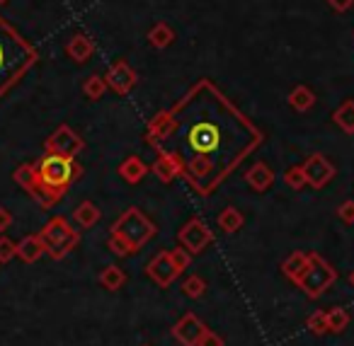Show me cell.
<instances>
[{"label": "cell", "instance_id": "d6986e66", "mask_svg": "<svg viewBox=\"0 0 354 346\" xmlns=\"http://www.w3.org/2000/svg\"><path fill=\"white\" fill-rule=\"evenodd\" d=\"M124 283H127V273H124V269H119L117 264H109V267H104L102 271H100V286H102L104 291L117 293Z\"/></svg>", "mask_w": 354, "mask_h": 346}, {"label": "cell", "instance_id": "6da1fadb", "mask_svg": "<svg viewBox=\"0 0 354 346\" xmlns=\"http://www.w3.org/2000/svg\"><path fill=\"white\" fill-rule=\"evenodd\" d=\"M170 117V133L153 151L172 153L187 184L202 196H212L265 141V133L209 78H199L177 99Z\"/></svg>", "mask_w": 354, "mask_h": 346}, {"label": "cell", "instance_id": "ba28073f", "mask_svg": "<svg viewBox=\"0 0 354 346\" xmlns=\"http://www.w3.org/2000/svg\"><path fill=\"white\" fill-rule=\"evenodd\" d=\"M85 148V141L78 131L68 126V124H61L54 133L44 141V151L54 153V155H66V157H75L80 151Z\"/></svg>", "mask_w": 354, "mask_h": 346}, {"label": "cell", "instance_id": "7402d4cb", "mask_svg": "<svg viewBox=\"0 0 354 346\" xmlns=\"http://www.w3.org/2000/svg\"><path fill=\"white\" fill-rule=\"evenodd\" d=\"M172 41H175V32H172V27L167 25V22H158V25H153L151 32H148V44H151L153 49H167Z\"/></svg>", "mask_w": 354, "mask_h": 346}, {"label": "cell", "instance_id": "4316f807", "mask_svg": "<svg viewBox=\"0 0 354 346\" xmlns=\"http://www.w3.org/2000/svg\"><path fill=\"white\" fill-rule=\"evenodd\" d=\"M325 315H328V329H330V334H339V331L347 329L349 322H352V317H349V312L344 310V307H333V310H328Z\"/></svg>", "mask_w": 354, "mask_h": 346}, {"label": "cell", "instance_id": "d590c367", "mask_svg": "<svg viewBox=\"0 0 354 346\" xmlns=\"http://www.w3.org/2000/svg\"><path fill=\"white\" fill-rule=\"evenodd\" d=\"M325 3H328V6L333 8V10H337V12H347L349 8L354 6V0H325Z\"/></svg>", "mask_w": 354, "mask_h": 346}, {"label": "cell", "instance_id": "277c9868", "mask_svg": "<svg viewBox=\"0 0 354 346\" xmlns=\"http://www.w3.org/2000/svg\"><path fill=\"white\" fill-rule=\"evenodd\" d=\"M156 233H158L156 223H153L141 209H136V206H129V209L114 220L112 228H109V235L122 240V242L131 249V254L141 252V249L156 238Z\"/></svg>", "mask_w": 354, "mask_h": 346}, {"label": "cell", "instance_id": "d4e9b609", "mask_svg": "<svg viewBox=\"0 0 354 346\" xmlns=\"http://www.w3.org/2000/svg\"><path fill=\"white\" fill-rule=\"evenodd\" d=\"M12 180H15L17 186L27 191L30 196H35L37 191V177H35V162H22L15 172H12Z\"/></svg>", "mask_w": 354, "mask_h": 346}, {"label": "cell", "instance_id": "7c38bea8", "mask_svg": "<svg viewBox=\"0 0 354 346\" xmlns=\"http://www.w3.org/2000/svg\"><path fill=\"white\" fill-rule=\"evenodd\" d=\"M146 273L160 288L170 286V283L175 281L177 276H180V271H177V267L172 264V259H170V249H162V252H158L156 257H153L151 262H148Z\"/></svg>", "mask_w": 354, "mask_h": 346}, {"label": "cell", "instance_id": "cb8c5ba5", "mask_svg": "<svg viewBox=\"0 0 354 346\" xmlns=\"http://www.w3.org/2000/svg\"><path fill=\"white\" fill-rule=\"evenodd\" d=\"M313 104H315V95H313V90L306 88V85H299V88H294L289 93V107L294 109V112H308Z\"/></svg>", "mask_w": 354, "mask_h": 346}, {"label": "cell", "instance_id": "8d00e7d4", "mask_svg": "<svg viewBox=\"0 0 354 346\" xmlns=\"http://www.w3.org/2000/svg\"><path fill=\"white\" fill-rule=\"evenodd\" d=\"M10 225H12V213L8 209H3V206H0V233H6Z\"/></svg>", "mask_w": 354, "mask_h": 346}, {"label": "cell", "instance_id": "30bf717a", "mask_svg": "<svg viewBox=\"0 0 354 346\" xmlns=\"http://www.w3.org/2000/svg\"><path fill=\"white\" fill-rule=\"evenodd\" d=\"M207 329H209V327L204 325V322L199 320L194 312H187V315H183L180 320L175 322V325H172V336H175L177 344L197 346L199 339H202Z\"/></svg>", "mask_w": 354, "mask_h": 346}, {"label": "cell", "instance_id": "f1b7e54d", "mask_svg": "<svg viewBox=\"0 0 354 346\" xmlns=\"http://www.w3.org/2000/svg\"><path fill=\"white\" fill-rule=\"evenodd\" d=\"M306 327L310 329V334H315V336H325V334H330V329H328V315H325L323 310H315L313 315L306 320Z\"/></svg>", "mask_w": 354, "mask_h": 346}, {"label": "cell", "instance_id": "9c48e42d", "mask_svg": "<svg viewBox=\"0 0 354 346\" xmlns=\"http://www.w3.org/2000/svg\"><path fill=\"white\" fill-rule=\"evenodd\" d=\"M306 177V184L313 186V189H323L328 182H333L335 177V167L323 153H313V155L306 157V162L301 165Z\"/></svg>", "mask_w": 354, "mask_h": 346}, {"label": "cell", "instance_id": "ab89813d", "mask_svg": "<svg viewBox=\"0 0 354 346\" xmlns=\"http://www.w3.org/2000/svg\"><path fill=\"white\" fill-rule=\"evenodd\" d=\"M143 346H148V344H143Z\"/></svg>", "mask_w": 354, "mask_h": 346}, {"label": "cell", "instance_id": "9a60e30c", "mask_svg": "<svg viewBox=\"0 0 354 346\" xmlns=\"http://www.w3.org/2000/svg\"><path fill=\"white\" fill-rule=\"evenodd\" d=\"M245 182L255 191H267L272 184H274V172H272V167L267 165V162L260 160L245 172Z\"/></svg>", "mask_w": 354, "mask_h": 346}, {"label": "cell", "instance_id": "3957f363", "mask_svg": "<svg viewBox=\"0 0 354 346\" xmlns=\"http://www.w3.org/2000/svg\"><path fill=\"white\" fill-rule=\"evenodd\" d=\"M83 167L75 162V157L54 155V153H44L39 160L35 162V177H37V191L32 199L41 206V209H51L66 196L75 180L80 177Z\"/></svg>", "mask_w": 354, "mask_h": 346}, {"label": "cell", "instance_id": "4fadbf2b", "mask_svg": "<svg viewBox=\"0 0 354 346\" xmlns=\"http://www.w3.org/2000/svg\"><path fill=\"white\" fill-rule=\"evenodd\" d=\"M148 170H151L162 184H170V182H175L177 177H183V165H180V160H177L172 153H165V151L158 153L156 162H153Z\"/></svg>", "mask_w": 354, "mask_h": 346}, {"label": "cell", "instance_id": "5bb4252c", "mask_svg": "<svg viewBox=\"0 0 354 346\" xmlns=\"http://www.w3.org/2000/svg\"><path fill=\"white\" fill-rule=\"evenodd\" d=\"M66 54H68V59L75 61V64H88L95 54L93 39H90L88 35H80L78 32V35H73L66 41Z\"/></svg>", "mask_w": 354, "mask_h": 346}, {"label": "cell", "instance_id": "603a6c76", "mask_svg": "<svg viewBox=\"0 0 354 346\" xmlns=\"http://www.w3.org/2000/svg\"><path fill=\"white\" fill-rule=\"evenodd\" d=\"M333 122L342 128L347 136H354V99H344L333 112Z\"/></svg>", "mask_w": 354, "mask_h": 346}, {"label": "cell", "instance_id": "52a82bcc", "mask_svg": "<svg viewBox=\"0 0 354 346\" xmlns=\"http://www.w3.org/2000/svg\"><path fill=\"white\" fill-rule=\"evenodd\" d=\"M177 242L194 257V254H202L214 242V233L202 218H189L177 233Z\"/></svg>", "mask_w": 354, "mask_h": 346}, {"label": "cell", "instance_id": "f546056e", "mask_svg": "<svg viewBox=\"0 0 354 346\" xmlns=\"http://www.w3.org/2000/svg\"><path fill=\"white\" fill-rule=\"evenodd\" d=\"M284 182H286V186H289V189H294V191L304 189V186H306V177H304V170H301V165L289 167V170L284 172Z\"/></svg>", "mask_w": 354, "mask_h": 346}, {"label": "cell", "instance_id": "e0dca14e", "mask_svg": "<svg viewBox=\"0 0 354 346\" xmlns=\"http://www.w3.org/2000/svg\"><path fill=\"white\" fill-rule=\"evenodd\" d=\"M308 259H310V252H291L289 257L281 262V271H284V276L289 278L291 283L299 281V276L306 271V267H308Z\"/></svg>", "mask_w": 354, "mask_h": 346}, {"label": "cell", "instance_id": "d6a6232c", "mask_svg": "<svg viewBox=\"0 0 354 346\" xmlns=\"http://www.w3.org/2000/svg\"><path fill=\"white\" fill-rule=\"evenodd\" d=\"M107 249L112 254H117V257H129L131 254V249L127 247V244L122 242L119 238H114V235H109V240H107Z\"/></svg>", "mask_w": 354, "mask_h": 346}, {"label": "cell", "instance_id": "74e56055", "mask_svg": "<svg viewBox=\"0 0 354 346\" xmlns=\"http://www.w3.org/2000/svg\"><path fill=\"white\" fill-rule=\"evenodd\" d=\"M349 283H352V286H354V271L349 273Z\"/></svg>", "mask_w": 354, "mask_h": 346}, {"label": "cell", "instance_id": "44dd1931", "mask_svg": "<svg viewBox=\"0 0 354 346\" xmlns=\"http://www.w3.org/2000/svg\"><path fill=\"white\" fill-rule=\"evenodd\" d=\"M100 215H102V213H100V209L93 204V201H83V204H78V206H75V211H73V220L83 230H88V228H93V225H97Z\"/></svg>", "mask_w": 354, "mask_h": 346}, {"label": "cell", "instance_id": "8992f818", "mask_svg": "<svg viewBox=\"0 0 354 346\" xmlns=\"http://www.w3.org/2000/svg\"><path fill=\"white\" fill-rule=\"evenodd\" d=\"M337 281V271H335L333 267H330L328 262H325L323 257H318V254L310 252V259H308V267H306V271L299 276V281H296V286L301 288V291L306 293L308 298H320L325 291H328L333 283Z\"/></svg>", "mask_w": 354, "mask_h": 346}, {"label": "cell", "instance_id": "f35d334b", "mask_svg": "<svg viewBox=\"0 0 354 346\" xmlns=\"http://www.w3.org/2000/svg\"><path fill=\"white\" fill-rule=\"evenodd\" d=\"M6 3H10V0H0V6H6Z\"/></svg>", "mask_w": 354, "mask_h": 346}, {"label": "cell", "instance_id": "1f68e13d", "mask_svg": "<svg viewBox=\"0 0 354 346\" xmlns=\"http://www.w3.org/2000/svg\"><path fill=\"white\" fill-rule=\"evenodd\" d=\"M15 252H17V244L10 238H6V235H0V264L10 262L15 257Z\"/></svg>", "mask_w": 354, "mask_h": 346}, {"label": "cell", "instance_id": "484cf974", "mask_svg": "<svg viewBox=\"0 0 354 346\" xmlns=\"http://www.w3.org/2000/svg\"><path fill=\"white\" fill-rule=\"evenodd\" d=\"M104 93H107V83H104L102 75L93 73V75H88V78H85V83H83V95H85V97L93 99V102H97V99L104 97Z\"/></svg>", "mask_w": 354, "mask_h": 346}, {"label": "cell", "instance_id": "2e32d148", "mask_svg": "<svg viewBox=\"0 0 354 346\" xmlns=\"http://www.w3.org/2000/svg\"><path fill=\"white\" fill-rule=\"evenodd\" d=\"M146 175H148V165L136 155H129L127 160L119 165V177H122L127 184H138Z\"/></svg>", "mask_w": 354, "mask_h": 346}, {"label": "cell", "instance_id": "5b68a950", "mask_svg": "<svg viewBox=\"0 0 354 346\" xmlns=\"http://www.w3.org/2000/svg\"><path fill=\"white\" fill-rule=\"evenodd\" d=\"M37 235H39L41 244H44V254H49V257L56 259V262L64 259L68 252H73L80 242V233L68 223V220L61 218V215L51 218Z\"/></svg>", "mask_w": 354, "mask_h": 346}, {"label": "cell", "instance_id": "4dcf8cb0", "mask_svg": "<svg viewBox=\"0 0 354 346\" xmlns=\"http://www.w3.org/2000/svg\"><path fill=\"white\" fill-rule=\"evenodd\" d=\"M170 259H172V264H175L177 271H180V273L187 271L189 264H192V254H189L185 247H175V249H170Z\"/></svg>", "mask_w": 354, "mask_h": 346}, {"label": "cell", "instance_id": "ffe728a7", "mask_svg": "<svg viewBox=\"0 0 354 346\" xmlns=\"http://www.w3.org/2000/svg\"><path fill=\"white\" fill-rule=\"evenodd\" d=\"M216 223H218V228H221L223 233L233 235V233H238L243 225H245V218H243V213L236 209V206H226V209L218 213Z\"/></svg>", "mask_w": 354, "mask_h": 346}, {"label": "cell", "instance_id": "836d02e7", "mask_svg": "<svg viewBox=\"0 0 354 346\" xmlns=\"http://www.w3.org/2000/svg\"><path fill=\"white\" fill-rule=\"evenodd\" d=\"M337 215H339V220H342V223L352 225L354 223V199L344 201V204L337 209Z\"/></svg>", "mask_w": 354, "mask_h": 346}, {"label": "cell", "instance_id": "7a4b0ae2", "mask_svg": "<svg viewBox=\"0 0 354 346\" xmlns=\"http://www.w3.org/2000/svg\"><path fill=\"white\" fill-rule=\"evenodd\" d=\"M39 61V51L0 15V99L6 97Z\"/></svg>", "mask_w": 354, "mask_h": 346}, {"label": "cell", "instance_id": "83f0119b", "mask_svg": "<svg viewBox=\"0 0 354 346\" xmlns=\"http://www.w3.org/2000/svg\"><path fill=\"white\" fill-rule=\"evenodd\" d=\"M183 293L187 298H192V300H197V298H202L207 293V281L202 276H197V273H192V276H187L183 281Z\"/></svg>", "mask_w": 354, "mask_h": 346}, {"label": "cell", "instance_id": "ac0fdd59", "mask_svg": "<svg viewBox=\"0 0 354 346\" xmlns=\"http://www.w3.org/2000/svg\"><path fill=\"white\" fill-rule=\"evenodd\" d=\"M41 254H44V244H41L39 235H27V238H22L20 242H17L15 257H20L22 262L32 264V262H37Z\"/></svg>", "mask_w": 354, "mask_h": 346}, {"label": "cell", "instance_id": "e575fe53", "mask_svg": "<svg viewBox=\"0 0 354 346\" xmlns=\"http://www.w3.org/2000/svg\"><path fill=\"white\" fill-rule=\"evenodd\" d=\"M197 346H226V341H223V336H221V334H216V331L207 329V331H204L202 339H199V344H197Z\"/></svg>", "mask_w": 354, "mask_h": 346}, {"label": "cell", "instance_id": "8fae6325", "mask_svg": "<svg viewBox=\"0 0 354 346\" xmlns=\"http://www.w3.org/2000/svg\"><path fill=\"white\" fill-rule=\"evenodd\" d=\"M136 80H138L136 70H133L124 59L114 61V64L109 66L107 75H104V83H107V88L114 90L117 95H122V97L131 93L133 85H136Z\"/></svg>", "mask_w": 354, "mask_h": 346}]
</instances>
